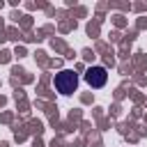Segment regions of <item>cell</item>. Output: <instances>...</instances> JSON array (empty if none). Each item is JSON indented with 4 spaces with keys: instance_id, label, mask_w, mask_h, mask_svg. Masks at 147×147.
Listing matches in <instances>:
<instances>
[{
    "instance_id": "cell-1",
    "label": "cell",
    "mask_w": 147,
    "mask_h": 147,
    "mask_svg": "<svg viewBox=\"0 0 147 147\" xmlns=\"http://www.w3.org/2000/svg\"><path fill=\"white\" fill-rule=\"evenodd\" d=\"M55 90L60 94H74L76 87H78V76L71 71V69H64L60 74H55V80H53Z\"/></svg>"
},
{
    "instance_id": "cell-2",
    "label": "cell",
    "mask_w": 147,
    "mask_h": 147,
    "mask_svg": "<svg viewBox=\"0 0 147 147\" xmlns=\"http://www.w3.org/2000/svg\"><path fill=\"white\" fill-rule=\"evenodd\" d=\"M106 80H108V71H106V67H90L87 71H85V83L90 85V87H103L106 85Z\"/></svg>"
}]
</instances>
